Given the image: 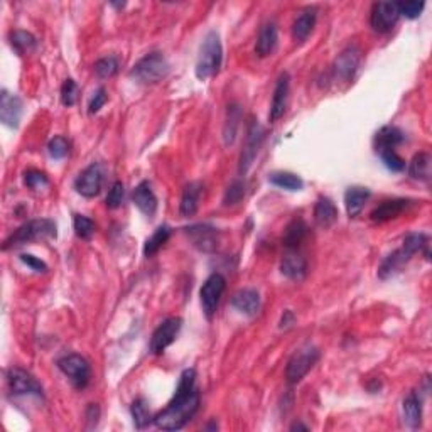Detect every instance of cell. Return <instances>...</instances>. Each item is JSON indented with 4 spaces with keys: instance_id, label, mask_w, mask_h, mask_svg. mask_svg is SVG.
Returning a JSON list of instances; mask_svg holds the SVG:
<instances>
[{
    "instance_id": "cell-2",
    "label": "cell",
    "mask_w": 432,
    "mask_h": 432,
    "mask_svg": "<svg viewBox=\"0 0 432 432\" xmlns=\"http://www.w3.org/2000/svg\"><path fill=\"white\" fill-rule=\"evenodd\" d=\"M427 235L424 233H409L403 238V243L400 249L392 252L390 255H387L383 259V262L378 267V277L380 279H390L395 274H399L400 269L406 265L407 262H410V259L414 257L417 252L427 247Z\"/></svg>"
},
{
    "instance_id": "cell-28",
    "label": "cell",
    "mask_w": 432,
    "mask_h": 432,
    "mask_svg": "<svg viewBox=\"0 0 432 432\" xmlns=\"http://www.w3.org/2000/svg\"><path fill=\"white\" fill-rule=\"evenodd\" d=\"M403 419L409 424L412 429H417L422 422V399L419 397L417 392H410L403 400Z\"/></svg>"
},
{
    "instance_id": "cell-20",
    "label": "cell",
    "mask_w": 432,
    "mask_h": 432,
    "mask_svg": "<svg viewBox=\"0 0 432 432\" xmlns=\"http://www.w3.org/2000/svg\"><path fill=\"white\" fill-rule=\"evenodd\" d=\"M279 43V29L275 22H265L260 27L257 43H255V53L260 58H267L275 51Z\"/></svg>"
},
{
    "instance_id": "cell-11",
    "label": "cell",
    "mask_w": 432,
    "mask_h": 432,
    "mask_svg": "<svg viewBox=\"0 0 432 432\" xmlns=\"http://www.w3.org/2000/svg\"><path fill=\"white\" fill-rule=\"evenodd\" d=\"M7 383H9L12 395H38V397H43L41 383L29 371L22 370V368L12 367L7 371Z\"/></svg>"
},
{
    "instance_id": "cell-21",
    "label": "cell",
    "mask_w": 432,
    "mask_h": 432,
    "mask_svg": "<svg viewBox=\"0 0 432 432\" xmlns=\"http://www.w3.org/2000/svg\"><path fill=\"white\" fill-rule=\"evenodd\" d=\"M231 306L238 311V313L245 316H255L259 314L260 306H262V299H260L259 291L255 289H242L231 298Z\"/></svg>"
},
{
    "instance_id": "cell-8",
    "label": "cell",
    "mask_w": 432,
    "mask_h": 432,
    "mask_svg": "<svg viewBox=\"0 0 432 432\" xmlns=\"http://www.w3.org/2000/svg\"><path fill=\"white\" fill-rule=\"evenodd\" d=\"M225 289L226 281L222 274H211L205 281V284H203L201 291H199V299H201L203 313H205L208 319H211L215 316Z\"/></svg>"
},
{
    "instance_id": "cell-19",
    "label": "cell",
    "mask_w": 432,
    "mask_h": 432,
    "mask_svg": "<svg viewBox=\"0 0 432 432\" xmlns=\"http://www.w3.org/2000/svg\"><path fill=\"white\" fill-rule=\"evenodd\" d=\"M281 272L291 281H302L307 274L306 259L298 250H287L282 257Z\"/></svg>"
},
{
    "instance_id": "cell-41",
    "label": "cell",
    "mask_w": 432,
    "mask_h": 432,
    "mask_svg": "<svg viewBox=\"0 0 432 432\" xmlns=\"http://www.w3.org/2000/svg\"><path fill=\"white\" fill-rule=\"evenodd\" d=\"M123 196H125V187H123V184L120 181L114 183L107 194V199H105L107 206L110 208V210H117L118 206H122Z\"/></svg>"
},
{
    "instance_id": "cell-38",
    "label": "cell",
    "mask_w": 432,
    "mask_h": 432,
    "mask_svg": "<svg viewBox=\"0 0 432 432\" xmlns=\"http://www.w3.org/2000/svg\"><path fill=\"white\" fill-rule=\"evenodd\" d=\"M118 71V59L115 56H107V58L98 59L95 63V73L100 78H111L114 75H117Z\"/></svg>"
},
{
    "instance_id": "cell-34",
    "label": "cell",
    "mask_w": 432,
    "mask_h": 432,
    "mask_svg": "<svg viewBox=\"0 0 432 432\" xmlns=\"http://www.w3.org/2000/svg\"><path fill=\"white\" fill-rule=\"evenodd\" d=\"M169 237H171V226L167 225L159 226L157 230L152 233V237L147 238L146 245H144V255H146V257H152V255L157 254V252L162 249L164 243L169 240Z\"/></svg>"
},
{
    "instance_id": "cell-6",
    "label": "cell",
    "mask_w": 432,
    "mask_h": 432,
    "mask_svg": "<svg viewBox=\"0 0 432 432\" xmlns=\"http://www.w3.org/2000/svg\"><path fill=\"white\" fill-rule=\"evenodd\" d=\"M58 368L70 378V382L73 383L78 390L86 389L88 383L91 378V367L88 363L86 358H83L82 355H66V357L58 360Z\"/></svg>"
},
{
    "instance_id": "cell-7",
    "label": "cell",
    "mask_w": 432,
    "mask_h": 432,
    "mask_svg": "<svg viewBox=\"0 0 432 432\" xmlns=\"http://www.w3.org/2000/svg\"><path fill=\"white\" fill-rule=\"evenodd\" d=\"M319 360V350L314 346L301 348L292 355L286 368V378L289 383H299L311 371Z\"/></svg>"
},
{
    "instance_id": "cell-13",
    "label": "cell",
    "mask_w": 432,
    "mask_h": 432,
    "mask_svg": "<svg viewBox=\"0 0 432 432\" xmlns=\"http://www.w3.org/2000/svg\"><path fill=\"white\" fill-rule=\"evenodd\" d=\"M263 135H265L263 127L260 125L259 122H252L250 129H249V135H247L245 147H243L242 155H240V167H238L240 174L249 173L252 164H254L255 157H257L260 147H262Z\"/></svg>"
},
{
    "instance_id": "cell-17",
    "label": "cell",
    "mask_w": 432,
    "mask_h": 432,
    "mask_svg": "<svg viewBox=\"0 0 432 432\" xmlns=\"http://www.w3.org/2000/svg\"><path fill=\"white\" fill-rule=\"evenodd\" d=\"M289 90H291V76L289 73H282L279 76L277 85H275L274 90V97H272L270 103V114L269 120L270 122H275L286 114L287 102H289Z\"/></svg>"
},
{
    "instance_id": "cell-48",
    "label": "cell",
    "mask_w": 432,
    "mask_h": 432,
    "mask_svg": "<svg viewBox=\"0 0 432 432\" xmlns=\"http://www.w3.org/2000/svg\"><path fill=\"white\" fill-rule=\"evenodd\" d=\"M291 431H309V427L304 426V424H301V422H295L291 426Z\"/></svg>"
},
{
    "instance_id": "cell-12",
    "label": "cell",
    "mask_w": 432,
    "mask_h": 432,
    "mask_svg": "<svg viewBox=\"0 0 432 432\" xmlns=\"http://www.w3.org/2000/svg\"><path fill=\"white\" fill-rule=\"evenodd\" d=\"M360 61H362V51L357 46H348L341 53L338 54V58L334 59L333 65V73L336 79H341V82H351L355 73H357Z\"/></svg>"
},
{
    "instance_id": "cell-47",
    "label": "cell",
    "mask_w": 432,
    "mask_h": 432,
    "mask_svg": "<svg viewBox=\"0 0 432 432\" xmlns=\"http://www.w3.org/2000/svg\"><path fill=\"white\" fill-rule=\"evenodd\" d=\"M294 321H295L294 313H292V311H284L279 327H281V330H287V327H291L292 324H294Z\"/></svg>"
},
{
    "instance_id": "cell-1",
    "label": "cell",
    "mask_w": 432,
    "mask_h": 432,
    "mask_svg": "<svg viewBox=\"0 0 432 432\" xmlns=\"http://www.w3.org/2000/svg\"><path fill=\"white\" fill-rule=\"evenodd\" d=\"M199 409V392L196 389V371L187 368L179 377L178 389L167 407L154 415L155 427L162 431H179Z\"/></svg>"
},
{
    "instance_id": "cell-16",
    "label": "cell",
    "mask_w": 432,
    "mask_h": 432,
    "mask_svg": "<svg viewBox=\"0 0 432 432\" xmlns=\"http://www.w3.org/2000/svg\"><path fill=\"white\" fill-rule=\"evenodd\" d=\"M22 117V100L10 91L2 90L0 95V120L3 125L17 129Z\"/></svg>"
},
{
    "instance_id": "cell-32",
    "label": "cell",
    "mask_w": 432,
    "mask_h": 432,
    "mask_svg": "<svg viewBox=\"0 0 432 432\" xmlns=\"http://www.w3.org/2000/svg\"><path fill=\"white\" fill-rule=\"evenodd\" d=\"M269 183L274 184V186L281 187V190H287V191H301L304 187V181L299 178L298 174L286 173V171H281V173H272L269 176Z\"/></svg>"
},
{
    "instance_id": "cell-35",
    "label": "cell",
    "mask_w": 432,
    "mask_h": 432,
    "mask_svg": "<svg viewBox=\"0 0 432 432\" xmlns=\"http://www.w3.org/2000/svg\"><path fill=\"white\" fill-rule=\"evenodd\" d=\"M10 44L17 54H27L36 49L38 41H36V38L31 33H26V31H14V33L10 34Z\"/></svg>"
},
{
    "instance_id": "cell-27",
    "label": "cell",
    "mask_w": 432,
    "mask_h": 432,
    "mask_svg": "<svg viewBox=\"0 0 432 432\" xmlns=\"http://www.w3.org/2000/svg\"><path fill=\"white\" fill-rule=\"evenodd\" d=\"M368 198H370V190H367V187H348V191L345 193V206L348 216H350V218H357L363 211V208H365Z\"/></svg>"
},
{
    "instance_id": "cell-43",
    "label": "cell",
    "mask_w": 432,
    "mask_h": 432,
    "mask_svg": "<svg viewBox=\"0 0 432 432\" xmlns=\"http://www.w3.org/2000/svg\"><path fill=\"white\" fill-rule=\"evenodd\" d=\"M400 15H406L407 19H417L422 14L426 3L419 0H409V2H397Z\"/></svg>"
},
{
    "instance_id": "cell-24",
    "label": "cell",
    "mask_w": 432,
    "mask_h": 432,
    "mask_svg": "<svg viewBox=\"0 0 432 432\" xmlns=\"http://www.w3.org/2000/svg\"><path fill=\"white\" fill-rule=\"evenodd\" d=\"M403 139H406V135L399 127H382L375 135V149H377L378 154L385 151H395V147H399L403 142Z\"/></svg>"
},
{
    "instance_id": "cell-4",
    "label": "cell",
    "mask_w": 432,
    "mask_h": 432,
    "mask_svg": "<svg viewBox=\"0 0 432 432\" xmlns=\"http://www.w3.org/2000/svg\"><path fill=\"white\" fill-rule=\"evenodd\" d=\"M56 223L53 219H31V222L24 223L22 226H19L14 233L3 243V250L15 249V247L26 245V243L39 242V240H47V238H56Z\"/></svg>"
},
{
    "instance_id": "cell-29",
    "label": "cell",
    "mask_w": 432,
    "mask_h": 432,
    "mask_svg": "<svg viewBox=\"0 0 432 432\" xmlns=\"http://www.w3.org/2000/svg\"><path fill=\"white\" fill-rule=\"evenodd\" d=\"M307 237V225L301 218H294L287 225L286 233H284V245L287 250H298L299 245Z\"/></svg>"
},
{
    "instance_id": "cell-40",
    "label": "cell",
    "mask_w": 432,
    "mask_h": 432,
    "mask_svg": "<svg viewBox=\"0 0 432 432\" xmlns=\"http://www.w3.org/2000/svg\"><path fill=\"white\" fill-rule=\"evenodd\" d=\"M47 151H49V155L53 159H65L68 152H70V142H68V139L58 135L47 144Z\"/></svg>"
},
{
    "instance_id": "cell-14",
    "label": "cell",
    "mask_w": 432,
    "mask_h": 432,
    "mask_svg": "<svg viewBox=\"0 0 432 432\" xmlns=\"http://www.w3.org/2000/svg\"><path fill=\"white\" fill-rule=\"evenodd\" d=\"M184 233L198 250L211 254L219 245V231L210 225H193L184 228Z\"/></svg>"
},
{
    "instance_id": "cell-25",
    "label": "cell",
    "mask_w": 432,
    "mask_h": 432,
    "mask_svg": "<svg viewBox=\"0 0 432 432\" xmlns=\"http://www.w3.org/2000/svg\"><path fill=\"white\" fill-rule=\"evenodd\" d=\"M203 186L199 183H190L184 187L181 203H179V213L184 218H190V216L196 215L199 208V199H201Z\"/></svg>"
},
{
    "instance_id": "cell-26",
    "label": "cell",
    "mask_w": 432,
    "mask_h": 432,
    "mask_svg": "<svg viewBox=\"0 0 432 432\" xmlns=\"http://www.w3.org/2000/svg\"><path fill=\"white\" fill-rule=\"evenodd\" d=\"M338 219V208L330 198L321 196V198L316 201L314 206V222L316 225L321 228H330L333 226Z\"/></svg>"
},
{
    "instance_id": "cell-46",
    "label": "cell",
    "mask_w": 432,
    "mask_h": 432,
    "mask_svg": "<svg viewBox=\"0 0 432 432\" xmlns=\"http://www.w3.org/2000/svg\"><path fill=\"white\" fill-rule=\"evenodd\" d=\"M21 262H22V263H26V265H27V267H31V269H33V270L39 272V274H41V272L44 274V272L47 270V265H46V263H44L41 259L34 257V255L22 254V255H21Z\"/></svg>"
},
{
    "instance_id": "cell-39",
    "label": "cell",
    "mask_w": 432,
    "mask_h": 432,
    "mask_svg": "<svg viewBox=\"0 0 432 432\" xmlns=\"http://www.w3.org/2000/svg\"><path fill=\"white\" fill-rule=\"evenodd\" d=\"M380 157H382V162L385 164L387 169L392 171V173H402L406 169V161L395 151L380 152Z\"/></svg>"
},
{
    "instance_id": "cell-10",
    "label": "cell",
    "mask_w": 432,
    "mask_h": 432,
    "mask_svg": "<svg viewBox=\"0 0 432 432\" xmlns=\"http://www.w3.org/2000/svg\"><path fill=\"white\" fill-rule=\"evenodd\" d=\"M400 12L397 2H377L371 7L370 26L375 33H390L399 22Z\"/></svg>"
},
{
    "instance_id": "cell-31",
    "label": "cell",
    "mask_w": 432,
    "mask_h": 432,
    "mask_svg": "<svg viewBox=\"0 0 432 432\" xmlns=\"http://www.w3.org/2000/svg\"><path fill=\"white\" fill-rule=\"evenodd\" d=\"M240 118H242V110L237 103H231L228 107L226 111V123H225V130H223V139H225V146H231L235 142V137H237V130L240 125Z\"/></svg>"
},
{
    "instance_id": "cell-45",
    "label": "cell",
    "mask_w": 432,
    "mask_h": 432,
    "mask_svg": "<svg viewBox=\"0 0 432 432\" xmlns=\"http://www.w3.org/2000/svg\"><path fill=\"white\" fill-rule=\"evenodd\" d=\"M107 100H108V95H107L105 88H98V90L95 91L93 98H91L90 105H88V114L90 115L98 114V111L103 108V105L107 103Z\"/></svg>"
},
{
    "instance_id": "cell-36",
    "label": "cell",
    "mask_w": 432,
    "mask_h": 432,
    "mask_svg": "<svg viewBox=\"0 0 432 432\" xmlns=\"http://www.w3.org/2000/svg\"><path fill=\"white\" fill-rule=\"evenodd\" d=\"M245 198V183L240 181V179H235L233 183L228 186V190L225 191V196H223V205L231 206L237 205V203L242 201Z\"/></svg>"
},
{
    "instance_id": "cell-33",
    "label": "cell",
    "mask_w": 432,
    "mask_h": 432,
    "mask_svg": "<svg viewBox=\"0 0 432 432\" xmlns=\"http://www.w3.org/2000/svg\"><path fill=\"white\" fill-rule=\"evenodd\" d=\"M130 412H132V419H134L135 427H139V429H144V427L149 426L151 422H154V417L151 415L149 403H147V400L144 397L135 399L134 402H132Z\"/></svg>"
},
{
    "instance_id": "cell-9",
    "label": "cell",
    "mask_w": 432,
    "mask_h": 432,
    "mask_svg": "<svg viewBox=\"0 0 432 432\" xmlns=\"http://www.w3.org/2000/svg\"><path fill=\"white\" fill-rule=\"evenodd\" d=\"M183 319L181 318H167L155 327V331L152 333L149 348L154 355H162L174 343V339L178 338L179 331H181Z\"/></svg>"
},
{
    "instance_id": "cell-42",
    "label": "cell",
    "mask_w": 432,
    "mask_h": 432,
    "mask_svg": "<svg viewBox=\"0 0 432 432\" xmlns=\"http://www.w3.org/2000/svg\"><path fill=\"white\" fill-rule=\"evenodd\" d=\"M24 183H26V186L29 187V190H41V187H46L47 184H49V179H47V176L41 173V171L31 169L24 174Z\"/></svg>"
},
{
    "instance_id": "cell-37",
    "label": "cell",
    "mask_w": 432,
    "mask_h": 432,
    "mask_svg": "<svg viewBox=\"0 0 432 432\" xmlns=\"http://www.w3.org/2000/svg\"><path fill=\"white\" fill-rule=\"evenodd\" d=\"M73 228H75V233L83 240H90L95 233L93 219H90L88 216H83V215H75Z\"/></svg>"
},
{
    "instance_id": "cell-22",
    "label": "cell",
    "mask_w": 432,
    "mask_h": 432,
    "mask_svg": "<svg viewBox=\"0 0 432 432\" xmlns=\"http://www.w3.org/2000/svg\"><path fill=\"white\" fill-rule=\"evenodd\" d=\"M316 21H318V9L316 7H307L301 14L295 17L294 24H292V38L298 43H304L313 33Z\"/></svg>"
},
{
    "instance_id": "cell-44",
    "label": "cell",
    "mask_w": 432,
    "mask_h": 432,
    "mask_svg": "<svg viewBox=\"0 0 432 432\" xmlns=\"http://www.w3.org/2000/svg\"><path fill=\"white\" fill-rule=\"evenodd\" d=\"M78 98V85L73 79H66L61 86V103L65 107H73Z\"/></svg>"
},
{
    "instance_id": "cell-18",
    "label": "cell",
    "mask_w": 432,
    "mask_h": 432,
    "mask_svg": "<svg viewBox=\"0 0 432 432\" xmlns=\"http://www.w3.org/2000/svg\"><path fill=\"white\" fill-rule=\"evenodd\" d=\"M412 206L410 199H387L382 205H378L371 211L370 218L373 223H385L390 219L399 218L403 211H407Z\"/></svg>"
},
{
    "instance_id": "cell-23",
    "label": "cell",
    "mask_w": 432,
    "mask_h": 432,
    "mask_svg": "<svg viewBox=\"0 0 432 432\" xmlns=\"http://www.w3.org/2000/svg\"><path fill=\"white\" fill-rule=\"evenodd\" d=\"M132 201L146 216H154L155 210H157V198H155L154 191H152L151 184L147 181H142L135 187L134 194H132Z\"/></svg>"
},
{
    "instance_id": "cell-30",
    "label": "cell",
    "mask_w": 432,
    "mask_h": 432,
    "mask_svg": "<svg viewBox=\"0 0 432 432\" xmlns=\"http://www.w3.org/2000/svg\"><path fill=\"white\" fill-rule=\"evenodd\" d=\"M431 164L432 159L427 152H419V154L414 155L409 164V174L412 179L415 181H422L427 183L431 179Z\"/></svg>"
},
{
    "instance_id": "cell-15",
    "label": "cell",
    "mask_w": 432,
    "mask_h": 432,
    "mask_svg": "<svg viewBox=\"0 0 432 432\" xmlns=\"http://www.w3.org/2000/svg\"><path fill=\"white\" fill-rule=\"evenodd\" d=\"M103 186V169L100 164H91L76 178L75 190L85 198H95Z\"/></svg>"
},
{
    "instance_id": "cell-3",
    "label": "cell",
    "mask_w": 432,
    "mask_h": 432,
    "mask_svg": "<svg viewBox=\"0 0 432 432\" xmlns=\"http://www.w3.org/2000/svg\"><path fill=\"white\" fill-rule=\"evenodd\" d=\"M223 63V46L219 34L216 31L206 34L205 41L201 44V49H199L198 61H196V76L201 82L213 78L215 75H218L219 68Z\"/></svg>"
},
{
    "instance_id": "cell-5",
    "label": "cell",
    "mask_w": 432,
    "mask_h": 432,
    "mask_svg": "<svg viewBox=\"0 0 432 432\" xmlns=\"http://www.w3.org/2000/svg\"><path fill=\"white\" fill-rule=\"evenodd\" d=\"M171 66L162 53H151L144 56L130 70V76L142 85H154L162 82L169 75Z\"/></svg>"
}]
</instances>
